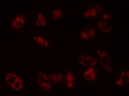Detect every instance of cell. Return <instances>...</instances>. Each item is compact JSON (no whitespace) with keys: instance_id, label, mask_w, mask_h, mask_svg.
Returning a JSON list of instances; mask_svg holds the SVG:
<instances>
[{"instance_id":"obj_1","label":"cell","mask_w":129,"mask_h":96,"mask_svg":"<svg viewBox=\"0 0 129 96\" xmlns=\"http://www.w3.org/2000/svg\"><path fill=\"white\" fill-rule=\"evenodd\" d=\"M5 80L7 84L12 89L16 91L22 90L25 83L19 75L14 72H10L5 76Z\"/></svg>"},{"instance_id":"obj_2","label":"cell","mask_w":129,"mask_h":96,"mask_svg":"<svg viewBox=\"0 0 129 96\" xmlns=\"http://www.w3.org/2000/svg\"><path fill=\"white\" fill-rule=\"evenodd\" d=\"M49 75L45 72L41 71L38 74L37 79V82L40 87L44 90H48L51 89L52 85L50 82Z\"/></svg>"},{"instance_id":"obj_3","label":"cell","mask_w":129,"mask_h":96,"mask_svg":"<svg viewBox=\"0 0 129 96\" xmlns=\"http://www.w3.org/2000/svg\"><path fill=\"white\" fill-rule=\"evenodd\" d=\"M78 61L80 64L85 67L95 66L97 63L96 58H93L90 55H79L78 57Z\"/></svg>"},{"instance_id":"obj_4","label":"cell","mask_w":129,"mask_h":96,"mask_svg":"<svg viewBox=\"0 0 129 96\" xmlns=\"http://www.w3.org/2000/svg\"><path fill=\"white\" fill-rule=\"evenodd\" d=\"M102 8L100 5L90 6L86 9L83 16L85 18H91L96 17L102 12Z\"/></svg>"},{"instance_id":"obj_5","label":"cell","mask_w":129,"mask_h":96,"mask_svg":"<svg viewBox=\"0 0 129 96\" xmlns=\"http://www.w3.org/2000/svg\"><path fill=\"white\" fill-rule=\"evenodd\" d=\"M25 23L24 15L19 14L12 21L11 26L14 29L19 30L22 29Z\"/></svg>"},{"instance_id":"obj_6","label":"cell","mask_w":129,"mask_h":96,"mask_svg":"<svg viewBox=\"0 0 129 96\" xmlns=\"http://www.w3.org/2000/svg\"><path fill=\"white\" fill-rule=\"evenodd\" d=\"M97 71L95 68H90L86 70L83 75V78L87 81H93L96 79Z\"/></svg>"},{"instance_id":"obj_7","label":"cell","mask_w":129,"mask_h":96,"mask_svg":"<svg viewBox=\"0 0 129 96\" xmlns=\"http://www.w3.org/2000/svg\"><path fill=\"white\" fill-rule=\"evenodd\" d=\"M65 80L67 87L68 88H72L75 84V75L71 71H67L65 76Z\"/></svg>"},{"instance_id":"obj_8","label":"cell","mask_w":129,"mask_h":96,"mask_svg":"<svg viewBox=\"0 0 129 96\" xmlns=\"http://www.w3.org/2000/svg\"><path fill=\"white\" fill-rule=\"evenodd\" d=\"M98 25L100 30L105 33L109 32L111 30V26L108 21H99Z\"/></svg>"},{"instance_id":"obj_9","label":"cell","mask_w":129,"mask_h":96,"mask_svg":"<svg viewBox=\"0 0 129 96\" xmlns=\"http://www.w3.org/2000/svg\"><path fill=\"white\" fill-rule=\"evenodd\" d=\"M50 81L55 83H60L63 79L62 74L58 72H54L49 75Z\"/></svg>"},{"instance_id":"obj_10","label":"cell","mask_w":129,"mask_h":96,"mask_svg":"<svg viewBox=\"0 0 129 96\" xmlns=\"http://www.w3.org/2000/svg\"><path fill=\"white\" fill-rule=\"evenodd\" d=\"M47 21L43 14L39 13L37 15L36 25L38 27H44L46 25Z\"/></svg>"},{"instance_id":"obj_11","label":"cell","mask_w":129,"mask_h":96,"mask_svg":"<svg viewBox=\"0 0 129 96\" xmlns=\"http://www.w3.org/2000/svg\"><path fill=\"white\" fill-rule=\"evenodd\" d=\"M34 40L35 43L40 44L42 46L45 47L46 48H49V45L48 42L45 40L41 37H34Z\"/></svg>"},{"instance_id":"obj_12","label":"cell","mask_w":129,"mask_h":96,"mask_svg":"<svg viewBox=\"0 0 129 96\" xmlns=\"http://www.w3.org/2000/svg\"><path fill=\"white\" fill-rule=\"evenodd\" d=\"M63 15V12L62 11L58 9L54 10L52 13V18L53 20H58Z\"/></svg>"},{"instance_id":"obj_13","label":"cell","mask_w":129,"mask_h":96,"mask_svg":"<svg viewBox=\"0 0 129 96\" xmlns=\"http://www.w3.org/2000/svg\"><path fill=\"white\" fill-rule=\"evenodd\" d=\"M101 64L102 67H103L104 68L106 69V70H108L109 71H111L112 68V65L110 64V62L109 61V60L108 59H107L106 62H105V61L104 62L101 60Z\"/></svg>"},{"instance_id":"obj_14","label":"cell","mask_w":129,"mask_h":96,"mask_svg":"<svg viewBox=\"0 0 129 96\" xmlns=\"http://www.w3.org/2000/svg\"><path fill=\"white\" fill-rule=\"evenodd\" d=\"M81 38L86 40H88L89 39V37L88 34V30L85 29L82 30L81 32Z\"/></svg>"},{"instance_id":"obj_15","label":"cell","mask_w":129,"mask_h":96,"mask_svg":"<svg viewBox=\"0 0 129 96\" xmlns=\"http://www.w3.org/2000/svg\"><path fill=\"white\" fill-rule=\"evenodd\" d=\"M98 54V55L102 59H108L107 58L108 57V54H107L106 53H105V52L101 50H99L97 51Z\"/></svg>"},{"instance_id":"obj_16","label":"cell","mask_w":129,"mask_h":96,"mask_svg":"<svg viewBox=\"0 0 129 96\" xmlns=\"http://www.w3.org/2000/svg\"><path fill=\"white\" fill-rule=\"evenodd\" d=\"M88 34L89 38H92L95 35V31L92 28H89L88 30Z\"/></svg>"},{"instance_id":"obj_17","label":"cell","mask_w":129,"mask_h":96,"mask_svg":"<svg viewBox=\"0 0 129 96\" xmlns=\"http://www.w3.org/2000/svg\"><path fill=\"white\" fill-rule=\"evenodd\" d=\"M101 19L103 21H107L110 19V16L108 14H105L101 17Z\"/></svg>"}]
</instances>
